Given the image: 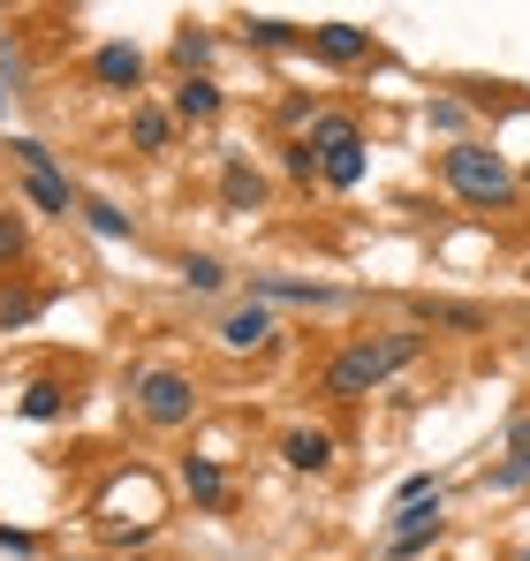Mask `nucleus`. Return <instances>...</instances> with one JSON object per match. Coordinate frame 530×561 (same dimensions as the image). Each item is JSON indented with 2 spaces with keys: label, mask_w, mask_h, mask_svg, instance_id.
Returning <instances> with one entry per match:
<instances>
[{
  "label": "nucleus",
  "mask_w": 530,
  "mask_h": 561,
  "mask_svg": "<svg viewBox=\"0 0 530 561\" xmlns=\"http://www.w3.org/2000/svg\"><path fill=\"white\" fill-rule=\"evenodd\" d=\"M425 350H433L425 327H371V334H349V342L319 365V394H326V402H364V394H379L387 379H402Z\"/></svg>",
  "instance_id": "nucleus-1"
},
{
  "label": "nucleus",
  "mask_w": 530,
  "mask_h": 561,
  "mask_svg": "<svg viewBox=\"0 0 530 561\" xmlns=\"http://www.w3.org/2000/svg\"><path fill=\"white\" fill-rule=\"evenodd\" d=\"M440 190L454 205H470V213H516L523 175L508 168V152H493L485 137H470V145H447L440 152Z\"/></svg>",
  "instance_id": "nucleus-2"
},
{
  "label": "nucleus",
  "mask_w": 530,
  "mask_h": 561,
  "mask_svg": "<svg viewBox=\"0 0 530 561\" xmlns=\"http://www.w3.org/2000/svg\"><path fill=\"white\" fill-rule=\"evenodd\" d=\"M129 410L152 425V433H189L197 410H205V379L182 373V365H145L129 379Z\"/></svg>",
  "instance_id": "nucleus-3"
},
{
  "label": "nucleus",
  "mask_w": 530,
  "mask_h": 561,
  "mask_svg": "<svg viewBox=\"0 0 530 561\" xmlns=\"http://www.w3.org/2000/svg\"><path fill=\"white\" fill-rule=\"evenodd\" d=\"M8 160L23 168V197H31L46 220H77V213H84V190L69 183V168L54 160L46 137H8Z\"/></svg>",
  "instance_id": "nucleus-4"
},
{
  "label": "nucleus",
  "mask_w": 530,
  "mask_h": 561,
  "mask_svg": "<svg viewBox=\"0 0 530 561\" xmlns=\"http://www.w3.org/2000/svg\"><path fill=\"white\" fill-rule=\"evenodd\" d=\"M447 539V493H425V501H394L379 516V561H425Z\"/></svg>",
  "instance_id": "nucleus-5"
},
{
  "label": "nucleus",
  "mask_w": 530,
  "mask_h": 561,
  "mask_svg": "<svg viewBox=\"0 0 530 561\" xmlns=\"http://www.w3.org/2000/svg\"><path fill=\"white\" fill-rule=\"evenodd\" d=\"M251 304H288V311H342V304H356V288H334V280H311V274H273V266H251V274L235 280Z\"/></svg>",
  "instance_id": "nucleus-6"
},
{
  "label": "nucleus",
  "mask_w": 530,
  "mask_h": 561,
  "mask_svg": "<svg viewBox=\"0 0 530 561\" xmlns=\"http://www.w3.org/2000/svg\"><path fill=\"white\" fill-rule=\"evenodd\" d=\"M145 77H152V61H145L129 38H106V46L84 54V84L99 99H129V106H137V99H145Z\"/></svg>",
  "instance_id": "nucleus-7"
},
{
  "label": "nucleus",
  "mask_w": 530,
  "mask_h": 561,
  "mask_svg": "<svg viewBox=\"0 0 530 561\" xmlns=\"http://www.w3.org/2000/svg\"><path fill=\"white\" fill-rule=\"evenodd\" d=\"M212 342H220L228 357H265V350L280 342V319H273V304H251V296H235V304L212 319Z\"/></svg>",
  "instance_id": "nucleus-8"
},
{
  "label": "nucleus",
  "mask_w": 530,
  "mask_h": 561,
  "mask_svg": "<svg viewBox=\"0 0 530 561\" xmlns=\"http://www.w3.org/2000/svg\"><path fill=\"white\" fill-rule=\"evenodd\" d=\"M410 327L477 342V334H493V304H477V296H410Z\"/></svg>",
  "instance_id": "nucleus-9"
},
{
  "label": "nucleus",
  "mask_w": 530,
  "mask_h": 561,
  "mask_svg": "<svg viewBox=\"0 0 530 561\" xmlns=\"http://www.w3.org/2000/svg\"><path fill=\"white\" fill-rule=\"evenodd\" d=\"M212 197H220V213L251 220V213H265L273 183H265V168L251 160V152H220V168H212Z\"/></svg>",
  "instance_id": "nucleus-10"
},
{
  "label": "nucleus",
  "mask_w": 530,
  "mask_h": 561,
  "mask_svg": "<svg viewBox=\"0 0 530 561\" xmlns=\"http://www.w3.org/2000/svg\"><path fill=\"white\" fill-rule=\"evenodd\" d=\"M273 456H280V470H296V478H326V470L342 463V440L326 425H288L273 440Z\"/></svg>",
  "instance_id": "nucleus-11"
},
{
  "label": "nucleus",
  "mask_w": 530,
  "mask_h": 561,
  "mask_svg": "<svg viewBox=\"0 0 530 561\" xmlns=\"http://www.w3.org/2000/svg\"><path fill=\"white\" fill-rule=\"evenodd\" d=\"M311 61H326V69H371L379 61V38L364 23H319L311 31Z\"/></svg>",
  "instance_id": "nucleus-12"
},
{
  "label": "nucleus",
  "mask_w": 530,
  "mask_h": 561,
  "mask_svg": "<svg viewBox=\"0 0 530 561\" xmlns=\"http://www.w3.org/2000/svg\"><path fill=\"white\" fill-rule=\"evenodd\" d=\"M175 478H182V493H189V508H205V516H228L235 508V485H228V463L220 456H182Z\"/></svg>",
  "instance_id": "nucleus-13"
},
{
  "label": "nucleus",
  "mask_w": 530,
  "mask_h": 561,
  "mask_svg": "<svg viewBox=\"0 0 530 561\" xmlns=\"http://www.w3.org/2000/svg\"><path fill=\"white\" fill-rule=\"evenodd\" d=\"M220 106H228L220 77H175V84H168V114H175L182 129H205V122H220Z\"/></svg>",
  "instance_id": "nucleus-14"
},
{
  "label": "nucleus",
  "mask_w": 530,
  "mask_h": 561,
  "mask_svg": "<svg viewBox=\"0 0 530 561\" xmlns=\"http://www.w3.org/2000/svg\"><path fill=\"white\" fill-rule=\"evenodd\" d=\"M175 137H182V122L168 114V99H137V106H129V145H137L145 160H168Z\"/></svg>",
  "instance_id": "nucleus-15"
},
{
  "label": "nucleus",
  "mask_w": 530,
  "mask_h": 561,
  "mask_svg": "<svg viewBox=\"0 0 530 561\" xmlns=\"http://www.w3.org/2000/svg\"><path fill=\"white\" fill-rule=\"evenodd\" d=\"M235 38H243L251 54H311V31H303V23H288V15H243V23H235Z\"/></svg>",
  "instance_id": "nucleus-16"
},
{
  "label": "nucleus",
  "mask_w": 530,
  "mask_h": 561,
  "mask_svg": "<svg viewBox=\"0 0 530 561\" xmlns=\"http://www.w3.org/2000/svg\"><path fill=\"white\" fill-rule=\"evenodd\" d=\"M15 410H23L31 425H61V417L77 410V387H69L61 373H38L31 387H23V402H15Z\"/></svg>",
  "instance_id": "nucleus-17"
},
{
  "label": "nucleus",
  "mask_w": 530,
  "mask_h": 561,
  "mask_svg": "<svg viewBox=\"0 0 530 561\" xmlns=\"http://www.w3.org/2000/svg\"><path fill=\"white\" fill-rule=\"evenodd\" d=\"M311 152H319V160H342V152H364V122H356L349 106H326V114L311 122Z\"/></svg>",
  "instance_id": "nucleus-18"
},
{
  "label": "nucleus",
  "mask_w": 530,
  "mask_h": 561,
  "mask_svg": "<svg viewBox=\"0 0 530 561\" xmlns=\"http://www.w3.org/2000/svg\"><path fill=\"white\" fill-rule=\"evenodd\" d=\"M168 61H175V77H212V61H220V38H212L205 23H182L175 38H168Z\"/></svg>",
  "instance_id": "nucleus-19"
},
{
  "label": "nucleus",
  "mask_w": 530,
  "mask_h": 561,
  "mask_svg": "<svg viewBox=\"0 0 530 561\" xmlns=\"http://www.w3.org/2000/svg\"><path fill=\"white\" fill-rule=\"evenodd\" d=\"M175 280L189 288V296H228V288H235V266H228V259H212V251H182Z\"/></svg>",
  "instance_id": "nucleus-20"
},
{
  "label": "nucleus",
  "mask_w": 530,
  "mask_h": 561,
  "mask_svg": "<svg viewBox=\"0 0 530 561\" xmlns=\"http://www.w3.org/2000/svg\"><path fill=\"white\" fill-rule=\"evenodd\" d=\"M46 304H54V288H23V280L8 274V280H0V334H23Z\"/></svg>",
  "instance_id": "nucleus-21"
},
{
  "label": "nucleus",
  "mask_w": 530,
  "mask_h": 561,
  "mask_svg": "<svg viewBox=\"0 0 530 561\" xmlns=\"http://www.w3.org/2000/svg\"><path fill=\"white\" fill-rule=\"evenodd\" d=\"M77 220H84L99 243H137V220H129L114 197H84V213H77Z\"/></svg>",
  "instance_id": "nucleus-22"
},
{
  "label": "nucleus",
  "mask_w": 530,
  "mask_h": 561,
  "mask_svg": "<svg viewBox=\"0 0 530 561\" xmlns=\"http://www.w3.org/2000/svg\"><path fill=\"white\" fill-rule=\"evenodd\" d=\"M425 129L447 137V145H470V99H454V92L425 99Z\"/></svg>",
  "instance_id": "nucleus-23"
},
{
  "label": "nucleus",
  "mask_w": 530,
  "mask_h": 561,
  "mask_svg": "<svg viewBox=\"0 0 530 561\" xmlns=\"http://www.w3.org/2000/svg\"><path fill=\"white\" fill-rule=\"evenodd\" d=\"M31 259V213L23 205H0V280Z\"/></svg>",
  "instance_id": "nucleus-24"
},
{
  "label": "nucleus",
  "mask_w": 530,
  "mask_h": 561,
  "mask_svg": "<svg viewBox=\"0 0 530 561\" xmlns=\"http://www.w3.org/2000/svg\"><path fill=\"white\" fill-rule=\"evenodd\" d=\"M326 114V99L319 92H288L280 106H273V122H280V137H311V122Z\"/></svg>",
  "instance_id": "nucleus-25"
},
{
  "label": "nucleus",
  "mask_w": 530,
  "mask_h": 561,
  "mask_svg": "<svg viewBox=\"0 0 530 561\" xmlns=\"http://www.w3.org/2000/svg\"><path fill=\"white\" fill-rule=\"evenodd\" d=\"M319 168H326V160L311 152V137H280V175H288L296 190H311V183H319Z\"/></svg>",
  "instance_id": "nucleus-26"
},
{
  "label": "nucleus",
  "mask_w": 530,
  "mask_h": 561,
  "mask_svg": "<svg viewBox=\"0 0 530 561\" xmlns=\"http://www.w3.org/2000/svg\"><path fill=\"white\" fill-rule=\"evenodd\" d=\"M364 175H371V145H364V152H342V160H326V168H319V183H326V190H364Z\"/></svg>",
  "instance_id": "nucleus-27"
},
{
  "label": "nucleus",
  "mask_w": 530,
  "mask_h": 561,
  "mask_svg": "<svg viewBox=\"0 0 530 561\" xmlns=\"http://www.w3.org/2000/svg\"><path fill=\"white\" fill-rule=\"evenodd\" d=\"M477 485H485V493H523V485H530V456H500V463H485V470H477Z\"/></svg>",
  "instance_id": "nucleus-28"
},
{
  "label": "nucleus",
  "mask_w": 530,
  "mask_h": 561,
  "mask_svg": "<svg viewBox=\"0 0 530 561\" xmlns=\"http://www.w3.org/2000/svg\"><path fill=\"white\" fill-rule=\"evenodd\" d=\"M23 84V54H15V38H8V23H0V122H8V99Z\"/></svg>",
  "instance_id": "nucleus-29"
},
{
  "label": "nucleus",
  "mask_w": 530,
  "mask_h": 561,
  "mask_svg": "<svg viewBox=\"0 0 530 561\" xmlns=\"http://www.w3.org/2000/svg\"><path fill=\"white\" fill-rule=\"evenodd\" d=\"M106 547L114 554H137V547H152V524H106Z\"/></svg>",
  "instance_id": "nucleus-30"
},
{
  "label": "nucleus",
  "mask_w": 530,
  "mask_h": 561,
  "mask_svg": "<svg viewBox=\"0 0 530 561\" xmlns=\"http://www.w3.org/2000/svg\"><path fill=\"white\" fill-rule=\"evenodd\" d=\"M0 554H8V561H31V554H38V531H23V524H0Z\"/></svg>",
  "instance_id": "nucleus-31"
},
{
  "label": "nucleus",
  "mask_w": 530,
  "mask_h": 561,
  "mask_svg": "<svg viewBox=\"0 0 530 561\" xmlns=\"http://www.w3.org/2000/svg\"><path fill=\"white\" fill-rule=\"evenodd\" d=\"M500 456H530V410L508 417V433H500Z\"/></svg>",
  "instance_id": "nucleus-32"
},
{
  "label": "nucleus",
  "mask_w": 530,
  "mask_h": 561,
  "mask_svg": "<svg viewBox=\"0 0 530 561\" xmlns=\"http://www.w3.org/2000/svg\"><path fill=\"white\" fill-rule=\"evenodd\" d=\"M523 190H530V168H523Z\"/></svg>",
  "instance_id": "nucleus-33"
},
{
  "label": "nucleus",
  "mask_w": 530,
  "mask_h": 561,
  "mask_svg": "<svg viewBox=\"0 0 530 561\" xmlns=\"http://www.w3.org/2000/svg\"><path fill=\"white\" fill-rule=\"evenodd\" d=\"M516 561H530V554H516Z\"/></svg>",
  "instance_id": "nucleus-34"
}]
</instances>
